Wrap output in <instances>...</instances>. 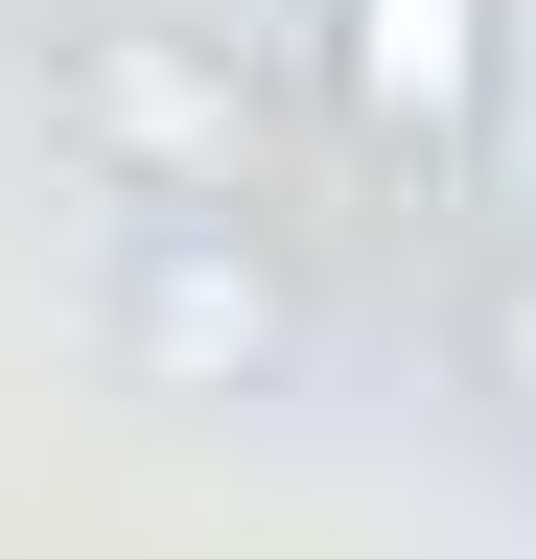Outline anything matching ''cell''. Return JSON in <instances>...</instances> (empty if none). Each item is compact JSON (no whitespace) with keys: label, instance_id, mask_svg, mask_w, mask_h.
I'll return each mask as SVG.
<instances>
[{"label":"cell","instance_id":"6da1fadb","mask_svg":"<svg viewBox=\"0 0 536 559\" xmlns=\"http://www.w3.org/2000/svg\"><path fill=\"white\" fill-rule=\"evenodd\" d=\"M47 117L94 140L117 210H257V70L211 24H71L47 47Z\"/></svg>","mask_w":536,"mask_h":559},{"label":"cell","instance_id":"7a4b0ae2","mask_svg":"<svg viewBox=\"0 0 536 559\" xmlns=\"http://www.w3.org/2000/svg\"><path fill=\"white\" fill-rule=\"evenodd\" d=\"M281 349H303V280L234 210H117V373L141 396H257Z\"/></svg>","mask_w":536,"mask_h":559},{"label":"cell","instance_id":"3957f363","mask_svg":"<svg viewBox=\"0 0 536 559\" xmlns=\"http://www.w3.org/2000/svg\"><path fill=\"white\" fill-rule=\"evenodd\" d=\"M350 117L396 164H466V117H490V0H350Z\"/></svg>","mask_w":536,"mask_h":559},{"label":"cell","instance_id":"277c9868","mask_svg":"<svg viewBox=\"0 0 536 559\" xmlns=\"http://www.w3.org/2000/svg\"><path fill=\"white\" fill-rule=\"evenodd\" d=\"M490 396H536V257H490Z\"/></svg>","mask_w":536,"mask_h":559}]
</instances>
